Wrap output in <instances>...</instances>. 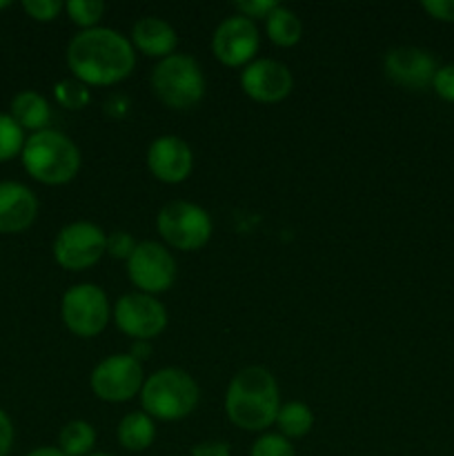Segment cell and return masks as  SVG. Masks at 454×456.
I'll return each mask as SVG.
<instances>
[{"instance_id": "cell-1", "label": "cell", "mask_w": 454, "mask_h": 456, "mask_svg": "<svg viewBox=\"0 0 454 456\" xmlns=\"http://www.w3.org/2000/svg\"><path fill=\"white\" fill-rule=\"evenodd\" d=\"M67 67L80 83L107 87L129 78L136 67L132 40L111 27L83 29L67 45Z\"/></svg>"}, {"instance_id": "cell-2", "label": "cell", "mask_w": 454, "mask_h": 456, "mask_svg": "<svg viewBox=\"0 0 454 456\" xmlns=\"http://www.w3.org/2000/svg\"><path fill=\"white\" fill-rule=\"evenodd\" d=\"M279 410V383L270 370L249 365L231 377L225 392V414L239 430H267L276 423Z\"/></svg>"}, {"instance_id": "cell-3", "label": "cell", "mask_w": 454, "mask_h": 456, "mask_svg": "<svg viewBox=\"0 0 454 456\" xmlns=\"http://www.w3.org/2000/svg\"><path fill=\"white\" fill-rule=\"evenodd\" d=\"M22 167L43 185H67L80 172V150L67 134L43 129L31 134L22 147Z\"/></svg>"}, {"instance_id": "cell-4", "label": "cell", "mask_w": 454, "mask_h": 456, "mask_svg": "<svg viewBox=\"0 0 454 456\" xmlns=\"http://www.w3.org/2000/svg\"><path fill=\"white\" fill-rule=\"evenodd\" d=\"M199 401V383L181 368H160L142 383V412L158 421H181L190 417Z\"/></svg>"}, {"instance_id": "cell-5", "label": "cell", "mask_w": 454, "mask_h": 456, "mask_svg": "<svg viewBox=\"0 0 454 456\" xmlns=\"http://www.w3.org/2000/svg\"><path fill=\"white\" fill-rule=\"evenodd\" d=\"M151 92L165 107L176 111L191 110L205 96V74L199 61L187 53H172L154 65L150 76Z\"/></svg>"}, {"instance_id": "cell-6", "label": "cell", "mask_w": 454, "mask_h": 456, "mask_svg": "<svg viewBox=\"0 0 454 456\" xmlns=\"http://www.w3.org/2000/svg\"><path fill=\"white\" fill-rule=\"evenodd\" d=\"M156 227L165 243L181 252H199L209 243L214 232L212 216L191 200H169L156 216Z\"/></svg>"}, {"instance_id": "cell-7", "label": "cell", "mask_w": 454, "mask_h": 456, "mask_svg": "<svg viewBox=\"0 0 454 456\" xmlns=\"http://www.w3.org/2000/svg\"><path fill=\"white\" fill-rule=\"evenodd\" d=\"M111 316L109 298L93 283H78L61 298V319L71 334L93 338L107 328Z\"/></svg>"}, {"instance_id": "cell-8", "label": "cell", "mask_w": 454, "mask_h": 456, "mask_svg": "<svg viewBox=\"0 0 454 456\" xmlns=\"http://www.w3.org/2000/svg\"><path fill=\"white\" fill-rule=\"evenodd\" d=\"M107 254V234L89 221H74L61 227L53 239V258L62 270L83 272Z\"/></svg>"}, {"instance_id": "cell-9", "label": "cell", "mask_w": 454, "mask_h": 456, "mask_svg": "<svg viewBox=\"0 0 454 456\" xmlns=\"http://www.w3.org/2000/svg\"><path fill=\"white\" fill-rule=\"evenodd\" d=\"M145 372L132 354H111L92 370L89 386L96 399L107 403H125L141 395Z\"/></svg>"}, {"instance_id": "cell-10", "label": "cell", "mask_w": 454, "mask_h": 456, "mask_svg": "<svg viewBox=\"0 0 454 456\" xmlns=\"http://www.w3.org/2000/svg\"><path fill=\"white\" fill-rule=\"evenodd\" d=\"M127 276L138 292L150 297L167 292L176 281L174 254L156 240H141L127 258Z\"/></svg>"}, {"instance_id": "cell-11", "label": "cell", "mask_w": 454, "mask_h": 456, "mask_svg": "<svg viewBox=\"0 0 454 456\" xmlns=\"http://www.w3.org/2000/svg\"><path fill=\"white\" fill-rule=\"evenodd\" d=\"M116 328L134 341H151L167 328V310L156 297L142 292H129L116 301L114 310Z\"/></svg>"}, {"instance_id": "cell-12", "label": "cell", "mask_w": 454, "mask_h": 456, "mask_svg": "<svg viewBox=\"0 0 454 456\" xmlns=\"http://www.w3.org/2000/svg\"><path fill=\"white\" fill-rule=\"evenodd\" d=\"M261 47V31L256 22L249 18L234 13V16L221 20L214 29L212 52L218 62L227 67H245L256 58Z\"/></svg>"}, {"instance_id": "cell-13", "label": "cell", "mask_w": 454, "mask_h": 456, "mask_svg": "<svg viewBox=\"0 0 454 456\" xmlns=\"http://www.w3.org/2000/svg\"><path fill=\"white\" fill-rule=\"evenodd\" d=\"M240 87L252 101L274 105L292 94L294 76L285 62L274 58H256L240 71Z\"/></svg>"}, {"instance_id": "cell-14", "label": "cell", "mask_w": 454, "mask_h": 456, "mask_svg": "<svg viewBox=\"0 0 454 456\" xmlns=\"http://www.w3.org/2000/svg\"><path fill=\"white\" fill-rule=\"evenodd\" d=\"M147 167L156 181L178 185V183H185L194 169V151L190 142L182 141L181 136L165 134V136L154 138L147 147Z\"/></svg>"}, {"instance_id": "cell-15", "label": "cell", "mask_w": 454, "mask_h": 456, "mask_svg": "<svg viewBox=\"0 0 454 456\" xmlns=\"http://www.w3.org/2000/svg\"><path fill=\"white\" fill-rule=\"evenodd\" d=\"M387 78L405 89H426L436 74V61L421 47H394L383 58Z\"/></svg>"}, {"instance_id": "cell-16", "label": "cell", "mask_w": 454, "mask_h": 456, "mask_svg": "<svg viewBox=\"0 0 454 456\" xmlns=\"http://www.w3.org/2000/svg\"><path fill=\"white\" fill-rule=\"evenodd\" d=\"M38 216V199L27 185L16 181L0 183V234H20Z\"/></svg>"}, {"instance_id": "cell-17", "label": "cell", "mask_w": 454, "mask_h": 456, "mask_svg": "<svg viewBox=\"0 0 454 456\" xmlns=\"http://www.w3.org/2000/svg\"><path fill=\"white\" fill-rule=\"evenodd\" d=\"M132 45L141 53L150 58H163L176 53L178 34L165 18L158 16H145L132 27Z\"/></svg>"}, {"instance_id": "cell-18", "label": "cell", "mask_w": 454, "mask_h": 456, "mask_svg": "<svg viewBox=\"0 0 454 456\" xmlns=\"http://www.w3.org/2000/svg\"><path fill=\"white\" fill-rule=\"evenodd\" d=\"M9 116L16 120L22 127V132H43L49 129V120H52V107H49L47 98L43 94L34 92V89H25L13 96L12 107H9Z\"/></svg>"}, {"instance_id": "cell-19", "label": "cell", "mask_w": 454, "mask_h": 456, "mask_svg": "<svg viewBox=\"0 0 454 456\" xmlns=\"http://www.w3.org/2000/svg\"><path fill=\"white\" fill-rule=\"evenodd\" d=\"M116 436L127 452H145L156 441V423L147 412H129L120 419Z\"/></svg>"}, {"instance_id": "cell-20", "label": "cell", "mask_w": 454, "mask_h": 456, "mask_svg": "<svg viewBox=\"0 0 454 456\" xmlns=\"http://www.w3.org/2000/svg\"><path fill=\"white\" fill-rule=\"evenodd\" d=\"M265 31L267 38L276 45V47H294L303 36V22L292 9L279 7L265 18Z\"/></svg>"}, {"instance_id": "cell-21", "label": "cell", "mask_w": 454, "mask_h": 456, "mask_svg": "<svg viewBox=\"0 0 454 456\" xmlns=\"http://www.w3.org/2000/svg\"><path fill=\"white\" fill-rule=\"evenodd\" d=\"M274 426H279V435L285 439H303L314 428V412L303 401H289L280 405Z\"/></svg>"}, {"instance_id": "cell-22", "label": "cell", "mask_w": 454, "mask_h": 456, "mask_svg": "<svg viewBox=\"0 0 454 456\" xmlns=\"http://www.w3.org/2000/svg\"><path fill=\"white\" fill-rule=\"evenodd\" d=\"M93 445H96V430L92 423L83 421V419L65 423L58 435V448L67 456H89Z\"/></svg>"}, {"instance_id": "cell-23", "label": "cell", "mask_w": 454, "mask_h": 456, "mask_svg": "<svg viewBox=\"0 0 454 456\" xmlns=\"http://www.w3.org/2000/svg\"><path fill=\"white\" fill-rule=\"evenodd\" d=\"M53 98L61 107L71 111L85 110L92 101V94L85 83H80L78 78H62L53 85Z\"/></svg>"}, {"instance_id": "cell-24", "label": "cell", "mask_w": 454, "mask_h": 456, "mask_svg": "<svg viewBox=\"0 0 454 456\" xmlns=\"http://www.w3.org/2000/svg\"><path fill=\"white\" fill-rule=\"evenodd\" d=\"M25 132L20 125L9 114H0V163L12 160L13 156L22 154L25 147Z\"/></svg>"}, {"instance_id": "cell-25", "label": "cell", "mask_w": 454, "mask_h": 456, "mask_svg": "<svg viewBox=\"0 0 454 456\" xmlns=\"http://www.w3.org/2000/svg\"><path fill=\"white\" fill-rule=\"evenodd\" d=\"M65 12L80 29H93L105 13V3L101 0H69L65 3Z\"/></svg>"}, {"instance_id": "cell-26", "label": "cell", "mask_w": 454, "mask_h": 456, "mask_svg": "<svg viewBox=\"0 0 454 456\" xmlns=\"http://www.w3.org/2000/svg\"><path fill=\"white\" fill-rule=\"evenodd\" d=\"M249 456H296L292 441L280 436L279 432H267L254 441Z\"/></svg>"}, {"instance_id": "cell-27", "label": "cell", "mask_w": 454, "mask_h": 456, "mask_svg": "<svg viewBox=\"0 0 454 456\" xmlns=\"http://www.w3.org/2000/svg\"><path fill=\"white\" fill-rule=\"evenodd\" d=\"M22 9H25L27 16L34 18V20L52 22L56 20L58 13L65 9V3H61V0H25V3H22Z\"/></svg>"}, {"instance_id": "cell-28", "label": "cell", "mask_w": 454, "mask_h": 456, "mask_svg": "<svg viewBox=\"0 0 454 456\" xmlns=\"http://www.w3.org/2000/svg\"><path fill=\"white\" fill-rule=\"evenodd\" d=\"M136 239L129 232L118 230L107 234V254L111 258H118V261H127L134 254V249H136Z\"/></svg>"}, {"instance_id": "cell-29", "label": "cell", "mask_w": 454, "mask_h": 456, "mask_svg": "<svg viewBox=\"0 0 454 456\" xmlns=\"http://www.w3.org/2000/svg\"><path fill=\"white\" fill-rule=\"evenodd\" d=\"M234 7L240 16L256 22V20H265V18L279 7V3H274V0H240V3H236Z\"/></svg>"}, {"instance_id": "cell-30", "label": "cell", "mask_w": 454, "mask_h": 456, "mask_svg": "<svg viewBox=\"0 0 454 456\" xmlns=\"http://www.w3.org/2000/svg\"><path fill=\"white\" fill-rule=\"evenodd\" d=\"M432 89H434L439 98L454 102V65H443L436 69L434 80H432Z\"/></svg>"}, {"instance_id": "cell-31", "label": "cell", "mask_w": 454, "mask_h": 456, "mask_svg": "<svg viewBox=\"0 0 454 456\" xmlns=\"http://www.w3.org/2000/svg\"><path fill=\"white\" fill-rule=\"evenodd\" d=\"M423 12L441 22H454V0H423Z\"/></svg>"}, {"instance_id": "cell-32", "label": "cell", "mask_w": 454, "mask_h": 456, "mask_svg": "<svg viewBox=\"0 0 454 456\" xmlns=\"http://www.w3.org/2000/svg\"><path fill=\"white\" fill-rule=\"evenodd\" d=\"M13 448V423L9 414L0 408V456H9Z\"/></svg>"}, {"instance_id": "cell-33", "label": "cell", "mask_w": 454, "mask_h": 456, "mask_svg": "<svg viewBox=\"0 0 454 456\" xmlns=\"http://www.w3.org/2000/svg\"><path fill=\"white\" fill-rule=\"evenodd\" d=\"M191 456H231V450L225 441H203L191 448Z\"/></svg>"}, {"instance_id": "cell-34", "label": "cell", "mask_w": 454, "mask_h": 456, "mask_svg": "<svg viewBox=\"0 0 454 456\" xmlns=\"http://www.w3.org/2000/svg\"><path fill=\"white\" fill-rule=\"evenodd\" d=\"M129 354L134 356V359H147V356L151 354V343L150 341H134L132 346V352Z\"/></svg>"}, {"instance_id": "cell-35", "label": "cell", "mask_w": 454, "mask_h": 456, "mask_svg": "<svg viewBox=\"0 0 454 456\" xmlns=\"http://www.w3.org/2000/svg\"><path fill=\"white\" fill-rule=\"evenodd\" d=\"M27 456H67L61 448H52V445H43V448L31 450Z\"/></svg>"}, {"instance_id": "cell-36", "label": "cell", "mask_w": 454, "mask_h": 456, "mask_svg": "<svg viewBox=\"0 0 454 456\" xmlns=\"http://www.w3.org/2000/svg\"><path fill=\"white\" fill-rule=\"evenodd\" d=\"M9 4H12V3H9V0H0V12H3V9H7Z\"/></svg>"}, {"instance_id": "cell-37", "label": "cell", "mask_w": 454, "mask_h": 456, "mask_svg": "<svg viewBox=\"0 0 454 456\" xmlns=\"http://www.w3.org/2000/svg\"><path fill=\"white\" fill-rule=\"evenodd\" d=\"M89 456H114V454H109V452H92Z\"/></svg>"}]
</instances>
